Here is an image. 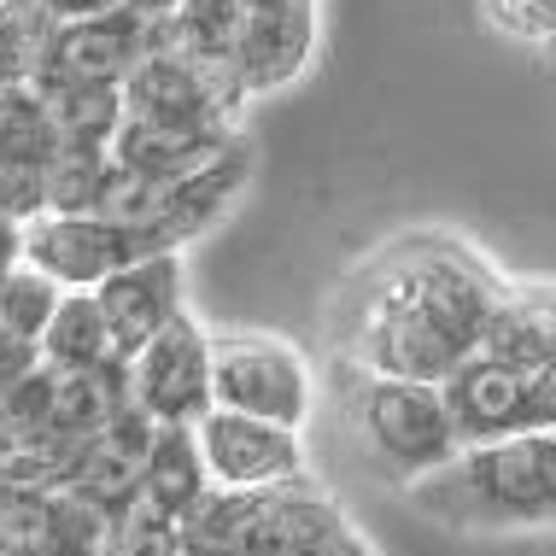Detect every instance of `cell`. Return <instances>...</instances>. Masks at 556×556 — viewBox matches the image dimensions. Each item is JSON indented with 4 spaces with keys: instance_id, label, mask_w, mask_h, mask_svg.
<instances>
[{
    "instance_id": "6da1fadb",
    "label": "cell",
    "mask_w": 556,
    "mask_h": 556,
    "mask_svg": "<svg viewBox=\"0 0 556 556\" xmlns=\"http://www.w3.org/2000/svg\"><path fill=\"white\" fill-rule=\"evenodd\" d=\"M516 276H504L469 235L404 229L340 281L328 328L345 369L445 381L486 345Z\"/></svg>"
},
{
    "instance_id": "7a4b0ae2",
    "label": "cell",
    "mask_w": 556,
    "mask_h": 556,
    "mask_svg": "<svg viewBox=\"0 0 556 556\" xmlns=\"http://www.w3.org/2000/svg\"><path fill=\"white\" fill-rule=\"evenodd\" d=\"M404 504L451 533H556V428L463 445Z\"/></svg>"
},
{
    "instance_id": "3957f363",
    "label": "cell",
    "mask_w": 556,
    "mask_h": 556,
    "mask_svg": "<svg viewBox=\"0 0 556 556\" xmlns=\"http://www.w3.org/2000/svg\"><path fill=\"white\" fill-rule=\"evenodd\" d=\"M340 422L345 440L364 457L375 480L393 492H410L416 480L445 469L463 451V433L451 422L440 381H399V375H364L340 364Z\"/></svg>"
},
{
    "instance_id": "277c9868",
    "label": "cell",
    "mask_w": 556,
    "mask_h": 556,
    "mask_svg": "<svg viewBox=\"0 0 556 556\" xmlns=\"http://www.w3.org/2000/svg\"><path fill=\"white\" fill-rule=\"evenodd\" d=\"M212 404L305 433L323 404V381L281 334H212Z\"/></svg>"
},
{
    "instance_id": "5b68a950",
    "label": "cell",
    "mask_w": 556,
    "mask_h": 556,
    "mask_svg": "<svg viewBox=\"0 0 556 556\" xmlns=\"http://www.w3.org/2000/svg\"><path fill=\"white\" fill-rule=\"evenodd\" d=\"M193 445H200L205 480L229 492H276L293 480H311V445L299 428L258 422L240 410H205L193 422Z\"/></svg>"
},
{
    "instance_id": "8992f818",
    "label": "cell",
    "mask_w": 556,
    "mask_h": 556,
    "mask_svg": "<svg viewBox=\"0 0 556 556\" xmlns=\"http://www.w3.org/2000/svg\"><path fill=\"white\" fill-rule=\"evenodd\" d=\"M129 393L159 428H193L212 410V328L193 311L170 317L129 357Z\"/></svg>"
},
{
    "instance_id": "52a82bcc",
    "label": "cell",
    "mask_w": 556,
    "mask_h": 556,
    "mask_svg": "<svg viewBox=\"0 0 556 556\" xmlns=\"http://www.w3.org/2000/svg\"><path fill=\"white\" fill-rule=\"evenodd\" d=\"M164 252L147 229H124L106 217H48L24 223V264H36L65 293H94L106 276H117L135 258Z\"/></svg>"
},
{
    "instance_id": "ba28073f",
    "label": "cell",
    "mask_w": 556,
    "mask_h": 556,
    "mask_svg": "<svg viewBox=\"0 0 556 556\" xmlns=\"http://www.w3.org/2000/svg\"><path fill=\"white\" fill-rule=\"evenodd\" d=\"M153 53V18H141L135 7H112L100 18L83 24H59L48 41V59L29 83H112L124 88V77Z\"/></svg>"
},
{
    "instance_id": "9c48e42d",
    "label": "cell",
    "mask_w": 556,
    "mask_h": 556,
    "mask_svg": "<svg viewBox=\"0 0 556 556\" xmlns=\"http://www.w3.org/2000/svg\"><path fill=\"white\" fill-rule=\"evenodd\" d=\"M317 41H323L317 0H276V7L240 12L235 59H240V77H247L252 100L276 94V88H293L311 71V59H317Z\"/></svg>"
},
{
    "instance_id": "30bf717a",
    "label": "cell",
    "mask_w": 556,
    "mask_h": 556,
    "mask_svg": "<svg viewBox=\"0 0 556 556\" xmlns=\"http://www.w3.org/2000/svg\"><path fill=\"white\" fill-rule=\"evenodd\" d=\"M94 305H100V317H106L112 352L129 364V357L141 352V345L153 340L164 323L188 311V293H182V252H153V258L124 264L117 276H106V281L94 288Z\"/></svg>"
},
{
    "instance_id": "8fae6325",
    "label": "cell",
    "mask_w": 556,
    "mask_h": 556,
    "mask_svg": "<svg viewBox=\"0 0 556 556\" xmlns=\"http://www.w3.org/2000/svg\"><path fill=\"white\" fill-rule=\"evenodd\" d=\"M440 393L451 404L463 445H486V440H509V433L533 428V375L509 369L498 357L475 352L469 364H457L440 381Z\"/></svg>"
},
{
    "instance_id": "7c38bea8",
    "label": "cell",
    "mask_w": 556,
    "mask_h": 556,
    "mask_svg": "<svg viewBox=\"0 0 556 556\" xmlns=\"http://www.w3.org/2000/svg\"><path fill=\"white\" fill-rule=\"evenodd\" d=\"M124 117L164 124V129H240L212 100V88L200 83V71L182 53H164V48H153L124 77Z\"/></svg>"
},
{
    "instance_id": "4fadbf2b",
    "label": "cell",
    "mask_w": 556,
    "mask_h": 556,
    "mask_svg": "<svg viewBox=\"0 0 556 556\" xmlns=\"http://www.w3.org/2000/svg\"><path fill=\"white\" fill-rule=\"evenodd\" d=\"M252 182V147L247 141H229L212 164L188 170L182 182L164 188V212H159V240L164 252H188L200 235H212L229 205L240 200V188Z\"/></svg>"
},
{
    "instance_id": "5bb4252c",
    "label": "cell",
    "mask_w": 556,
    "mask_h": 556,
    "mask_svg": "<svg viewBox=\"0 0 556 556\" xmlns=\"http://www.w3.org/2000/svg\"><path fill=\"white\" fill-rule=\"evenodd\" d=\"M229 141H240V129H164V124H141V117H124L112 135V159L124 170L147 176V182H182L188 170L212 164Z\"/></svg>"
},
{
    "instance_id": "9a60e30c",
    "label": "cell",
    "mask_w": 556,
    "mask_h": 556,
    "mask_svg": "<svg viewBox=\"0 0 556 556\" xmlns=\"http://www.w3.org/2000/svg\"><path fill=\"white\" fill-rule=\"evenodd\" d=\"M480 352L528 375L545 369L556 357V281H516Z\"/></svg>"
},
{
    "instance_id": "2e32d148",
    "label": "cell",
    "mask_w": 556,
    "mask_h": 556,
    "mask_svg": "<svg viewBox=\"0 0 556 556\" xmlns=\"http://www.w3.org/2000/svg\"><path fill=\"white\" fill-rule=\"evenodd\" d=\"M212 486L205 480V463H200V445H193V428H159V440L147 445L141 457V498L153 516L164 521H182L188 504Z\"/></svg>"
},
{
    "instance_id": "e0dca14e",
    "label": "cell",
    "mask_w": 556,
    "mask_h": 556,
    "mask_svg": "<svg viewBox=\"0 0 556 556\" xmlns=\"http://www.w3.org/2000/svg\"><path fill=\"white\" fill-rule=\"evenodd\" d=\"M36 357L48 364L53 375H83V369H100L112 364V334H106V317H100L94 293H65L59 311L48 317L36 340Z\"/></svg>"
},
{
    "instance_id": "ac0fdd59",
    "label": "cell",
    "mask_w": 556,
    "mask_h": 556,
    "mask_svg": "<svg viewBox=\"0 0 556 556\" xmlns=\"http://www.w3.org/2000/svg\"><path fill=\"white\" fill-rule=\"evenodd\" d=\"M48 106L59 141H100L112 147L117 124H124V88L112 83H24Z\"/></svg>"
},
{
    "instance_id": "d6986e66",
    "label": "cell",
    "mask_w": 556,
    "mask_h": 556,
    "mask_svg": "<svg viewBox=\"0 0 556 556\" xmlns=\"http://www.w3.org/2000/svg\"><path fill=\"white\" fill-rule=\"evenodd\" d=\"M112 182V147L59 141L48 159V217H94Z\"/></svg>"
},
{
    "instance_id": "ffe728a7",
    "label": "cell",
    "mask_w": 556,
    "mask_h": 556,
    "mask_svg": "<svg viewBox=\"0 0 556 556\" xmlns=\"http://www.w3.org/2000/svg\"><path fill=\"white\" fill-rule=\"evenodd\" d=\"M235 29H240L235 0H182L164 18H153V48L182 59H212V53H235Z\"/></svg>"
},
{
    "instance_id": "44dd1931",
    "label": "cell",
    "mask_w": 556,
    "mask_h": 556,
    "mask_svg": "<svg viewBox=\"0 0 556 556\" xmlns=\"http://www.w3.org/2000/svg\"><path fill=\"white\" fill-rule=\"evenodd\" d=\"M53 18L41 0H7L0 7V88H24L29 77L41 71L48 59V41H53Z\"/></svg>"
},
{
    "instance_id": "7402d4cb",
    "label": "cell",
    "mask_w": 556,
    "mask_h": 556,
    "mask_svg": "<svg viewBox=\"0 0 556 556\" xmlns=\"http://www.w3.org/2000/svg\"><path fill=\"white\" fill-rule=\"evenodd\" d=\"M59 299H65V288L48 281L36 264L18 258L0 276V328H12V334H24V340H41V328H48V317L59 311Z\"/></svg>"
},
{
    "instance_id": "603a6c76",
    "label": "cell",
    "mask_w": 556,
    "mask_h": 556,
    "mask_svg": "<svg viewBox=\"0 0 556 556\" xmlns=\"http://www.w3.org/2000/svg\"><path fill=\"white\" fill-rule=\"evenodd\" d=\"M53 147H59V129H53L48 106L36 100V88H7V106H0V153L48 164Z\"/></svg>"
},
{
    "instance_id": "cb8c5ba5",
    "label": "cell",
    "mask_w": 556,
    "mask_h": 556,
    "mask_svg": "<svg viewBox=\"0 0 556 556\" xmlns=\"http://www.w3.org/2000/svg\"><path fill=\"white\" fill-rule=\"evenodd\" d=\"M492 36L521 48H556V0H480Z\"/></svg>"
},
{
    "instance_id": "d4e9b609",
    "label": "cell",
    "mask_w": 556,
    "mask_h": 556,
    "mask_svg": "<svg viewBox=\"0 0 556 556\" xmlns=\"http://www.w3.org/2000/svg\"><path fill=\"white\" fill-rule=\"evenodd\" d=\"M48 212V164L7 159L0 153V223H36Z\"/></svg>"
},
{
    "instance_id": "484cf974",
    "label": "cell",
    "mask_w": 556,
    "mask_h": 556,
    "mask_svg": "<svg viewBox=\"0 0 556 556\" xmlns=\"http://www.w3.org/2000/svg\"><path fill=\"white\" fill-rule=\"evenodd\" d=\"M533 428H556V357L533 369Z\"/></svg>"
},
{
    "instance_id": "4316f807",
    "label": "cell",
    "mask_w": 556,
    "mask_h": 556,
    "mask_svg": "<svg viewBox=\"0 0 556 556\" xmlns=\"http://www.w3.org/2000/svg\"><path fill=\"white\" fill-rule=\"evenodd\" d=\"M41 7H48L53 24H83V18H100V12L124 7V0H41Z\"/></svg>"
},
{
    "instance_id": "83f0119b",
    "label": "cell",
    "mask_w": 556,
    "mask_h": 556,
    "mask_svg": "<svg viewBox=\"0 0 556 556\" xmlns=\"http://www.w3.org/2000/svg\"><path fill=\"white\" fill-rule=\"evenodd\" d=\"M311 556H375V545H369V539L352 528V521H340V528L328 533V539H323V545L311 551Z\"/></svg>"
},
{
    "instance_id": "f1b7e54d",
    "label": "cell",
    "mask_w": 556,
    "mask_h": 556,
    "mask_svg": "<svg viewBox=\"0 0 556 556\" xmlns=\"http://www.w3.org/2000/svg\"><path fill=\"white\" fill-rule=\"evenodd\" d=\"M18 258H24V229L18 223H0V276H7Z\"/></svg>"
},
{
    "instance_id": "f546056e",
    "label": "cell",
    "mask_w": 556,
    "mask_h": 556,
    "mask_svg": "<svg viewBox=\"0 0 556 556\" xmlns=\"http://www.w3.org/2000/svg\"><path fill=\"white\" fill-rule=\"evenodd\" d=\"M124 7H135L141 18H164L170 7H182V0H124Z\"/></svg>"
},
{
    "instance_id": "4dcf8cb0",
    "label": "cell",
    "mask_w": 556,
    "mask_h": 556,
    "mask_svg": "<svg viewBox=\"0 0 556 556\" xmlns=\"http://www.w3.org/2000/svg\"><path fill=\"white\" fill-rule=\"evenodd\" d=\"M0 106H7V88H0Z\"/></svg>"
},
{
    "instance_id": "1f68e13d",
    "label": "cell",
    "mask_w": 556,
    "mask_h": 556,
    "mask_svg": "<svg viewBox=\"0 0 556 556\" xmlns=\"http://www.w3.org/2000/svg\"><path fill=\"white\" fill-rule=\"evenodd\" d=\"M0 7H7V0H0Z\"/></svg>"
}]
</instances>
